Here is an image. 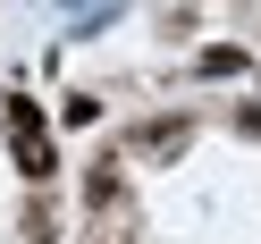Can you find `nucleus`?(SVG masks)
<instances>
[{"label":"nucleus","instance_id":"f257e3e1","mask_svg":"<svg viewBox=\"0 0 261 244\" xmlns=\"http://www.w3.org/2000/svg\"><path fill=\"white\" fill-rule=\"evenodd\" d=\"M9 126H17V160H25V177H51V135H42V118L17 101V118H9Z\"/></svg>","mask_w":261,"mask_h":244}]
</instances>
